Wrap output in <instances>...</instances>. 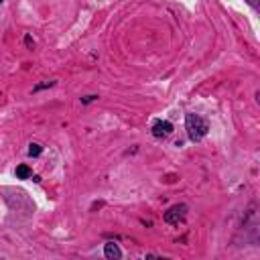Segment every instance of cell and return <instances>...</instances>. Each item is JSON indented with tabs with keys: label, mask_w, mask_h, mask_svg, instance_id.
<instances>
[{
	"label": "cell",
	"mask_w": 260,
	"mask_h": 260,
	"mask_svg": "<svg viewBox=\"0 0 260 260\" xmlns=\"http://www.w3.org/2000/svg\"><path fill=\"white\" fill-rule=\"evenodd\" d=\"M185 130H187V134H189V138H191L193 142H199V140L207 134L209 124H207V120L201 118L199 114H187V116H185Z\"/></svg>",
	"instance_id": "1"
},
{
	"label": "cell",
	"mask_w": 260,
	"mask_h": 260,
	"mask_svg": "<svg viewBox=\"0 0 260 260\" xmlns=\"http://www.w3.org/2000/svg\"><path fill=\"white\" fill-rule=\"evenodd\" d=\"M185 215H187V205H185V203H175V205H171V207L165 211L162 219H165L167 223H171V225H179V223L185 219Z\"/></svg>",
	"instance_id": "2"
},
{
	"label": "cell",
	"mask_w": 260,
	"mask_h": 260,
	"mask_svg": "<svg viewBox=\"0 0 260 260\" xmlns=\"http://www.w3.org/2000/svg\"><path fill=\"white\" fill-rule=\"evenodd\" d=\"M150 132H152L154 138H167V136L173 134V124H171L169 120H156V122L152 124Z\"/></svg>",
	"instance_id": "3"
},
{
	"label": "cell",
	"mask_w": 260,
	"mask_h": 260,
	"mask_svg": "<svg viewBox=\"0 0 260 260\" xmlns=\"http://www.w3.org/2000/svg\"><path fill=\"white\" fill-rule=\"evenodd\" d=\"M104 256L108 260H118V258H122V250L118 248V244L108 242V244H104Z\"/></svg>",
	"instance_id": "4"
},
{
	"label": "cell",
	"mask_w": 260,
	"mask_h": 260,
	"mask_svg": "<svg viewBox=\"0 0 260 260\" xmlns=\"http://www.w3.org/2000/svg\"><path fill=\"white\" fill-rule=\"evenodd\" d=\"M16 177H18V179H30V177H32V171H30L26 165H18V167H16Z\"/></svg>",
	"instance_id": "5"
},
{
	"label": "cell",
	"mask_w": 260,
	"mask_h": 260,
	"mask_svg": "<svg viewBox=\"0 0 260 260\" xmlns=\"http://www.w3.org/2000/svg\"><path fill=\"white\" fill-rule=\"evenodd\" d=\"M41 152H43V146H41V144H37V142H32V144L28 146V154H30V156H39Z\"/></svg>",
	"instance_id": "6"
},
{
	"label": "cell",
	"mask_w": 260,
	"mask_h": 260,
	"mask_svg": "<svg viewBox=\"0 0 260 260\" xmlns=\"http://www.w3.org/2000/svg\"><path fill=\"white\" fill-rule=\"evenodd\" d=\"M55 81H45V83H39V85H35L32 87V91H39V89H43V87H51Z\"/></svg>",
	"instance_id": "7"
},
{
	"label": "cell",
	"mask_w": 260,
	"mask_h": 260,
	"mask_svg": "<svg viewBox=\"0 0 260 260\" xmlns=\"http://www.w3.org/2000/svg\"><path fill=\"white\" fill-rule=\"evenodd\" d=\"M93 100H95V95H87V98H83L81 102H83V104H87V102H93Z\"/></svg>",
	"instance_id": "8"
},
{
	"label": "cell",
	"mask_w": 260,
	"mask_h": 260,
	"mask_svg": "<svg viewBox=\"0 0 260 260\" xmlns=\"http://www.w3.org/2000/svg\"><path fill=\"white\" fill-rule=\"evenodd\" d=\"M24 41H26V45H28V47H30V49H32V47H35V43H32V39H30V37H26V39H24Z\"/></svg>",
	"instance_id": "9"
},
{
	"label": "cell",
	"mask_w": 260,
	"mask_h": 260,
	"mask_svg": "<svg viewBox=\"0 0 260 260\" xmlns=\"http://www.w3.org/2000/svg\"><path fill=\"white\" fill-rule=\"evenodd\" d=\"M248 2L252 4V8H258V2H256V0H248Z\"/></svg>",
	"instance_id": "10"
},
{
	"label": "cell",
	"mask_w": 260,
	"mask_h": 260,
	"mask_svg": "<svg viewBox=\"0 0 260 260\" xmlns=\"http://www.w3.org/2000/svg\"><path fill=\"white\" fill-rule=\"evenodd\" d=\"M0 2H2V0H0Z\"/></svg>",
	"instance_id": "11"
}]
</instances>
